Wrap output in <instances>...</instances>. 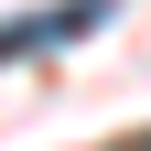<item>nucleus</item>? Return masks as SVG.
I'll list each match as a JSON object with an SVG mask.
<instances>
[{
  "label": "nucleus",
  "instance_id": "nucleus-1",
  "mask_svg": "<svg viewBox=\"0 0 151 151\" xmlns=\"http://www.w3.org/2000/svg\"><path fill=\"white\" fill-rule=\"evenodd\" d=\"M108 11H119V0H54V11H22V22H0V65H11V54H43L54 32H97Z\"/></svg>",
  "mask_w": 151,
  "mask_h": 151
}]
</instances>
